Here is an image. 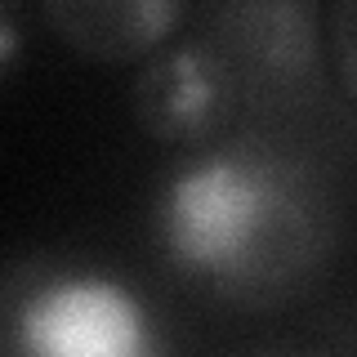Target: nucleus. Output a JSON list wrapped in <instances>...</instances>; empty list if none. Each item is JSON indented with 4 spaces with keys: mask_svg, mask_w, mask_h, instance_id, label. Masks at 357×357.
Returning <instances> with one entry per match:
<instances>
[{
    "mask_svg": "<svg viewBox=\"0 0 357 357\" xmlns=\"http://www.w3.org/2000/svg\"><path fill=\"white\" fill-rule=\"evenodd\" d=\"M237 357H331V353L308 349V344H255V349H245Z\"/></svg>",
    "mask_w": 357,
    "mask_h": 357,
    "instance_id": "nucleus-7",
    "label": "nucleus"
},
{
    "mask_svg": "<svg viewBox=\"0 0 357 357\" xmlns=\"http://www.w3.org/2000/svg\"><path fill=\"white\" fill-rule=\"evenodd\" d=\"M232 67L237 85L286 89L317 63V14L304 0H237L215 9V36H206Z\"/></svg>",
    "mask_w": 357,
    "mask_h": 357,
    "instance_id": "nucleus-4",
    "label": "nucleus"
},
{
    "mask_svg": "<svg viewBox=\"0 0 357 357\" xmlns=\"http://www.w3.org/2000/svg\"><path fill=\"white\" fill-rule=\"evenodd\" d=\"M326 228V197L312 170L264 143L201 148L156 192L165 259L237 299L295 290L321 264Z\"/></svg>",
    "mask_w": 357,
    "mask_h": 357,
    "instance_id": "nucleus-1",
    "label": "nucleus"
},
{
    "mask_svg": "<svg viewBox=\"0 0 357 357\" xmlns=\"http://www.w3.org/2000/svg\"><path fill=\"white\" fill-rule=\"evenodd\" d=\"M237 103V76L210 40L161 50L134 81V112L161 143H206Z\"/></svg>",
    "mask_w": 357,
    "mask_h": 357,
    "instance_id": "nucleus-3",
    "label": "nucleus"
},
{
    "mask_svg": "<svg viewBox=\"0 0 357 357\" xmlns=\"http://www.w3.org/2000/svg\"><path fill=\"white\" fill-rule=\"evenodd\" d=\"M183 18L174 0H54L45 5L50 22L72 50L103 63H130L156 50Z\"/></svg>",
    "mask_w": 357,
    "mask_h": 357,
    "instance_id": "nucleus-5",
    "label": "nucleus"
},
{
    "mask_svg": "<svg viewBox=\"0 0 357 357\" xmlns=\"http://www.w3.org/2000/svg\"><path fill=\"white\" fill-rule=\"evenodd\" d=\"M18 22H14V14H9V9H0V67H5L9 59H14L18 54Z\"/></svg>",
    "mask_w": 357,
    "mask_h": 357,
    "instance_id": "nucleus-8",
    "label": "nucleus"
},
{
    "mask_svg": "<svg viewBox=\"0 0 357 357\" xmlns=\"http://www.w3.org/2000/svg\"><path fill=\"white\" fill-rule=\"evenodd\" d=\"M0 357H170L165 331L130 282L85 264L0 268Z\"/></svg>",
    "mask_w": 357,
    "mask_h": 357,
    "instance_id": "nucleus-2",
    "label": "nucleus"
},
{
    "mask_svg": "<svg viewBox=\"0 0 357 357\" xmlns=\"http://www.w3.org/2000/svg\"><path fill=\"white\" fill-rule=\"evenodd\" d=\"M331 45H335V67H340V81L357 98V0L335 5V14H331Z\"/></svg>",
    "mask_w": 357,
    "mask_h": 357,
    "instance_id": "nucleus-6",
    "label": "nucleus"
}]
</instances>
